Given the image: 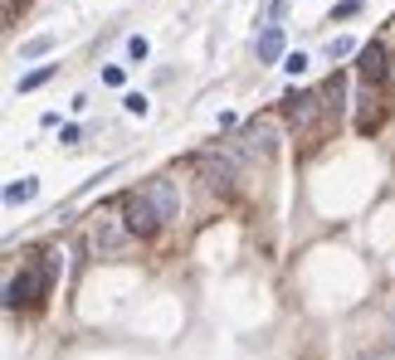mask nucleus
<instances>
[{"label":"nucleus","mask_w":395,"mask_h":360,"mask_svg":"<svg viewBox=\"0 0 395 360\" xmlns=\"http://www.w3.org/2000/svg\"><path fill=\"white\" fill-rule=\"evenodd\" d=\"M88 244H93L98 258H122V254L132 249V229H127L122 214H98L93 229H88Z\"/></svg>","instance_id":"nucleus-1"},{"label":"nucleus","mask_w":395,"mask_h":360,"mask_svg":"<svg viewBox=\"0 0 395 360\" xmlns=\"http://www.w3.org/2000/svg\"><path fill=\"white\" fill-rule=\"evenodd\" d=\"M122 219H127V229L137 234V239H156L161 234V214H156V205L147 200V190H127L122 195Z\"/></svg>","instance_id":"nucleus-2"},{"label":"nucleus","mask_w":395,"mask_h":360,"mask_svg":"<svg viewBox=\"0 0 395 360\" xmlns=\"http://www.w3.org/2000/svg\"><path fill=\"white\" fill-rule=\"evenodd\" d=\"M356 74H361V83H366V88H376V92L391 88V54H386V44H381V39L361 49V69H356Z\"/></svg>","instance_id":"nucleus-3"},{"label":"nucleus","mask_w":395,"mask_h":360,"mask_svg":"<svg viewBox=\"0 0 395 360\" xmlns=\"http://www.w3.org/2000/svg\"><path fill=\"white\" fill-rule=\"evenodd\" d=\"M49 287H44V272H34V268H25V272H15L10 277V287H5V307L15 312V307H25V302H39Z\"/></svg>","instance_id":"nucleus-4"},{"label":"nucleus","mask_w":395,"mask_h":360,"mask_svg":"<svg viewBox=\"0 0 395 360\" xmlns=\"http://www.w3.org/2000/svg\"><path fill=\"white\" fill-rule=\"evenodd\" d=\"M142 190H147V200L156 205V214H161V219H176V214H181V190H176V180L156 176V180H147Z\"/></svg>","instance_id":"nucleus-5"},{"label":"nucleus","mask_w":395,"mask_h":360,"mask_svg":"<svg viewBox=\"0 0 395 360\" xmlns=\"http://www.w3.org/2000/svg\"><path fill=\"white\" fill-rule=\"evenodd\" d=\"M283 102H288V122H293V127H302V132L317 122V112H327L322 92H288Z\"/></svg>","instance_id":"nucleus-6"},{"label":"nucleus","mask_w":395,"mask_h":360,"mask_svg":"<svg viewBox=\"0 0 395 360\" xmlns=\"http://www.w3.org/2000/svg\"><path fill=\"white\" fill-rule=\"evenodd\" d=\"M196 166L205 171V180H210L215 190H229V185H234V176H239V171H234V161H229V156H220V151H200Z\"/></svg>","instance_id":"nucleus-7"},{"label":"nucleus","mask_w":395,"mask_h":360,"mask_svg":"<svg viewBox=\"0 0 395 360\" xmlns=\"http://www.w3.org/2000/svg\"><path fill=\"white\" fill-rule=\"evenodd\" d=\"M254 49H259V64H279L283 59V25H269Z\"/></svg>","instance_id":"nucleus-8"},{"label":"nucleus","mask_w":395,"mask_h":360,"mask_svg":"<svg viewBox=\"0 0 395 360\" xmlns=\"http://www.w3.org/2000/svg\"><path fill=\"white\" fill-rule=\"evenodd\" d=\"M381 117H386V107H381V92L376 88H366V97H361V117H356V127L371 137L376 127H381Z\"/></svg>","instance_id":"nucleus-9"},{"label":"nucleus","mask_w":395,"mask_h":360,"mask_svg":"<svg viewBox=\"0 0 395 360\" xmlns=\"http://www.w3.org/2000/svg\"><path fill=\"white\" fill-rule=\"evenodd\" d=\"M34 195H39V180L34 176H20V180L5 185V205H29Z\"/></svg>","instance_id":"nucleus-10"},{"label":"nucleus","mask_w":395,"mask_h":360,"mask_svg":"<svg viewBox=\"0 0 395 360\" xmlns=\"http://www.w3.org/2000/svg\"><path fill=\"white\" fill-rule=\"evenodd\" d=\"M322 102H327V112H342V107H347V102H342V92H347V78H342V74H332V78H327V83H322Z\"/></svg>","instance_id":"nucleus-11"},{"label":"nucleus","mask_w":395,"mask_h":360,"mask_svg":"<svg viewBox=\"0 0 395 360\" xmlns=\"http://www.w3.org/2000/svg\"><path fill=\"white\" fill-rule=\"evenodd\" d=\"M54 44H59L54 34H34V39H25V49H20V59H44V54H49Z\"/></svg>","instance_id":"nucleus-12"},{"label":"nucleus","mask_w":395,"mask_h":360,"mask_svg":"<svg viewBox=\"0 0 395 360\" xmlns=\"http://www.w3.org/2000/svg\"><path fill=\"white\" fill-rule=\"evenodd\" d=\"M54 78V64H39V69H29L25 78H20V92H34V88H44Z\"/></svg>","instance_id":"nucleus-13"},{"label":"nucleus","mask_w":395,"mask_h":360,"mask_svg":"<svg viewBox=\"0 0 395 360\" xmlns=\"http://www.w3.org/2000/svg\"><path fill=\"white\" fill-rule=\"evenodd\" d=\"M352 54H356V39H347V34L327 39V59H352Z\"/></svg>","instance_id":"nucleus-14"},{"label":"nucleus","mask_w":395,"mask_h":360,"mask_svg":"<svg viewBox=\"0 0 395 360\" xmlns=\"http://www.w3.org/2000/svg\"><path fill=\"white\" fill-rule=\"evenodd\" d=\"M122 107H127L132 117H147V112H152V97H147V92H127V97H122Z\"/></svg>","instance_id":"nucleus-15"},{"label":"nucleus","mask_w":395,"mask_h":360,"mask_svg":"<svg viewBox=\"0 0 395 360\" xmlns=\"http://www.w3.org/2000/svg\"><path fill=\"white\" fill-rule=\"evenodd\" d=\"M127 54H132V59L142 64V59L152 54V44H147V34H132V39H127Z\"/></svg>","instance_id":"nucleus-16"},{"label":"nucleus","mask_w":395,"mask_h":360,"mask_svg":"<svg viewBox=\"0 0 395 360\" xmlns=\"http://www.w3.org/2000/svg\"><path fill=\"white\" fill-rule=\"evenodd\" d=\"M102 83H107V88H122V83H127V74H122L117 64H107V69H102Z\"/></svg>","instance_id":"nucleus-17"},{"label":"nucleus","mask_w":395,"mask_h":360,"mask_svg":"<svg viewBox=\"0 0 395 360\" xmlns=\"http://www.w3.org/2000/svg\"><path fill=\"white\" fill-rule=\"evenodd\" d=\"M352 15H361V0H342V5H337V15H332V20H352Z\"/></svg>","instance_id":"nucleus-18"},{"label":"nucleus","mask_w":395,"mask_h":360,"mask_svg":"<svg viewBox=\"0 0 395 360\" xmlns=\"http://www.w3.org/2000/svg\"><path fill=\"white\" fill-rule=\"evenodd\" d=\"M283 69H288V74H302V69H307V54H288V59H283Z\"/></svg>","instance_id":"nucleus-19"},{"label":"nucleus","mask_w":395,"mask_h":360,"mask_svg":"<svg viewBox=\"0 0 395 360\" xmlns=\"http://www.w3.org/2000/svg\"><path fill=\"white\" fill-rule=\"evenodd\" d=\"M59 141H64V146H79V141H83V132H79V127H74V122H69V127H64V132H59Z\"/></svg>","instance_id":"nucleus-20"},{"label":"nucleus","mask_w":395,"mask_h":360,"mask_svg":"<svg viewBox=\"0 0 395 360\" xmlns=\"http://www.w3.org/2000/svg\"><path fill=\"white\" fill-rule=\"evenodd\" d=\"M366 360H371V356H366Z\"/></svg>","instance_id":"nucleus-21"}]
</instances>
